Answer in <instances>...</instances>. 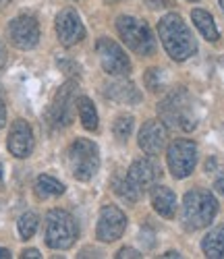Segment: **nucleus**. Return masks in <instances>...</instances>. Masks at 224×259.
Masks as SVG:
<instances>
[{"instance_id": "nucleus-1", "label": "nucleus", "mask_w": 224, "mask_h": 259, "mask_svg": "<svg viewBox=\"0 0 224 259\" xmlns=\"http://www.w3.org/2000/svg\"><path fill=\"white\" fill-rule=\"evenodd\" d=\"M158 33L162 39V46L168 52V56L176 62H183L189 56L195 54L197 46H195V39L193 33L189 31L187 23L183 21L181 15L176 13H168L160 19L158 23Z\"/></svg>"}, {"instance_id": "nucleus-2", "label": "nucleus", "mask_w": 224, "mask_h": 259, "mask_svg": "<svg viewBox=\"0 0 224 259\" xmlns=\"http://www.w3.org/2000/svg\"><path fill=\"white\" fill-rule=\"evenodd\" d=\"M216 213H218V201L206 189H193L183 197L181 220L189 232L210 226V222L216 218Z\"/></svg>"}, {"instance_id": "nucleus-3", "label": "nucleus", "mask_w": 224, "mask_h": 259, "mask_svg": "<svg viewBox=\"0 0 224 259\" xmlns=\"http://www.w3.org/2000/svg\"><path fill=\"white\" fill-rule=\"evenodd\" d=\"M158 114H160L162 122H166L170 128H181V131L189 133L197 126L195 106H193L191 96L185 90L170 92L158 104Z\"/></svg>"}, {"instance_id": "nucleus-4", "label": "nucleus", "mask_w": 224, "mask_h": 259, "mask_svg": "<svg viewBox=\"0 0 224 259\" xmlns=\"http://www.w3.org/2000/svg\"><path fill=\"white\" fill-rule=\"evenodd\" d=\"M66 160H69L71 175L77 181L87 183V181H92L100 170V149L94 141L79 137L71 143L69 152H66Z\"/></svg>"}, {"instance_id": "nucleus-5", "label": "nucleus", "mask_w": 224, "mask_h": 259, "mask_svg": "<svg viewBox=\"0 0 224 259\" xmlns=\"http://www.w3.org/2000/svg\"><path fill=\"white\" fill-rule=\"evenodd\" d=\"M79 236V228L75 218L64 211V209H50L46 213V232H44V239L46 245L54 251H64L71 249Z\"/></svg>"}, {"instance_id": "nucleus-6", "label": "nucleus", "mask_w": 224, "mask_h": 259, "mask_svg": "<svg viewBox=\"0 0 224 259\" xmlns=\"http://www.w3.org/2000/svg\"><path fill=\"white\" fill-rule=\"evenodd\" d=\"M117 29L121 39L127 44L129 50H133L139 56H150L156 50V39L152 35V29L147 27L145 21L137 17L123 15L117 19Z\"/></svg>"}, {"instance_id": "nucleus-7", "label": "nucleus", "mask_w": 224, "mask_h": 259, "mask_svg": "<svg viewBox=\"0 0 224 259\" xmlns=\"http://www.w3.org/2000/svg\"><path fill=\"white\" fill-rule=\"evenodd\" d=\"M166 162L174 179H187L197 164V145L191 139H174L168 145Z\"/></svg>"}, {"instance_id": "nucleus-8", "label": "nucleus", "mask_w": 224, "mask_h": 259, "mask_svg": "<svg viewBox=\"0 0 224 259\" xmlns=\"http://www.w3.org/2000/svg\"><path fill=\"white\" fill-rule=\"evenodd\" d=\"M96 52L100 58L102 69L112 77H127L131 73V60L125 50L110 37H100L96 44Z\"/></svg>"}, {"instance_id": "nucleus-9", "label": "nucleus", "mask_w": 224, "mask_h": 259, "mask_svg": "<svg viewBox=\"0 0 224 259\" xmlns=\"http://www.w3.org/2000/svg\"><path fill=\"white\" fill-rule=\"evenodd\" d=\"M77 90L79 88L75 81H66L56 92L48 110V122L52 126L60 128V126H69L73 122V106L77 102Z\"/></svg>"}, {"instance_id": "nucleus-10", "label": "nucleus", "mask_w": 224, "mask_h": 259, "mask_svg": "<svg viewBox=\"0 0 224 259\" xmlns=\"http://www.w3.org/2000/svg\"><path fill=\"white\" fill-rule=\"evenodd\" d=\"M9 37L19 50H33L40 44V23L33 15H19L9 25Z\"/></svg>"}, {"instance_id": "nucleus-11", "label": "nucleus", "mask_w": 224, "mask_h": 259, "mask_svg": "<svg viewBox=\"0 0 224 259\" xmlns=\"http://www.w3.org/2000/svg\"><path fill=\"white\" fill-rule=\"evenodd\" d=\"M127 230V215L117 205H104L98 215L96 236L102 243H115L119 241L123 232Z\"/></svg>"}, {"instance_id": "nucleus-12", "label": "nucleus", "mask_w": 224, "mask_h": 259, "mask_svg": "<svg viewBox=\"0 0 224 259\" xmlns=\"http://www.w3.org/2000/svg\"><path fill=\"white\" fill-rule=\"evenodd\" d=\"M56 35L62 46H75L85 37V27L81 23V17L73 9H64L56 17Z\"/></svg>"}, {"instance_id": "nucleus-13", "label": "nucleus", "mask_w": 224, "mask_h": 259, "mask_svg": "<svg viewBox=\"0 0 224 259\" xmlns=\"http://www.w3.org/2000/svg\"><path fill=\"white\" fill-rule=\"evenodd\" d=\"M33 131H31V126L29 122L25 120H15L11 124V131H9V139H7V147H9V152L11 156L19 158V160H23V158H29L31 152H33Z\"/></svg>"}, {"instance_id": "nucleus-14", "label": "nucleus", "mask_w": 224, "mask_h": 259, "mask_svg": "<svg viewBox=\"0 0 224 259\" xmlns=\"http://www.w3.org/2000/svg\"><path fill=\"white\" fill-rule=\"evenodd\" d=\"M166 145V126L162 120H147L139 131V147L147 156L160 154Z\"/></svg>"}, {"instance_id": "nucleus-15", "label": "nucleus", "mask_w": 224, "mask_h": 259, "mask_svg": "<svg viewBox=\"0 0 224 259\" xmlns=\"http://www.w3.org/2000/svg\"><path fill=\"white\" fill-rule=\"evenodd\" d=\"M160 177V166L147 160V158H141V160H135L131 164L129 172H127V179L135 185L139 191H147L156 185Z\"/></svg>"}, {"instance_id": "nucleus-16", "label": "nucleus", "mask_w": 224, "mask_h": 259, "mask_svg": "<svg viewBox=\"0 0 224 259\" xmlns=\"http://www.w3.org/2000/svg\"><path fill=\"white\" fill-rule=\"evenodd\" d=\"M104 96L110 98L112 102H119V104H139L141 102V94L139 90L133 85L131 81L127 79H121V81H115L104 88Z\"/></svg>"}, {"instance_id": "nucleus-17", "label": "nucleus", "mask_w": 224, "mask_h": 259, "mask_svg": "<svg viewBox=\"0 0 224 259\" xmlns=\"http://www.w3.org/2000/svg\"><path fill=\"white\" fill-rule=\"evenodd\" d=\"M152 205L164 218H172L176 211V197L168 187L162 185H154L152 187Z\"/></svg>"}, {"instance_id": "nucleus-18", "label": "nucleus", "mask_w": 224, "mask_h": 259, "mask_svg": "<svg viewBox=\"0 0 224 259\" xmlns=\"http://www.w3.org/2000/svg\"><path fill=\"white\" fill-rule=\"evenodd\" d=\"M201 249L210 259H224V226L210 230L201 241Z\"/></svg>"}, {"instance_id": "nucleus-19", "label": "nucleus", "mask_w": 224, "mask_h": 259, "mask_svg": "<svg viewBox=\"0 0 224 259\" xmlns=\"http://www.w3.org/2000/svg\"><path fill=\"white\" fill-rule=\"evenodd\" d=\"M191 19H193L195 27L199 29V33L204 35L208 41H216V39L220 37V33H218V27H216V23H214V17H212L208 11L195 9V11L191 13Z\"/></svg>"}, {"instance_id": "nucleus-20", "label": "nucleus", "mask_w": 224, "mask_h": 259, "mask_svg": "<svg viewBox=\"0 0 224 259\" xmlns=\"http://www.w3.org/2000/svg\"><path fill=\"white\" fill-rule=\"evenodd\" d=\"M64 193V185L60 181H56L50 175H42L35 181V195L40 199H48V197H58Z\"/></svg>"}, {"instance_id": "nucleus-21", "label": "nucleus", "mask_w": 224, "mask_h": 259, "mask_svg": "<svg viewBox=\"0 0 224 259\" xmlns=\"http://www.w3.org/2000/svg\"><path fill=\"white\" fill-rule=\"evenodd\" d=\"M75 106H77L81 124L87 128V131H96V128H98V112H96L94 102L89 98H85V96H81V98H77Z\"/></svg>"}, {"instance_id": "nucleus-22", "label": "nucleus", "mask_w": 224, "mask_h": 259, "mask_svg": "<svg viewBox=\"0 0 224 259\" xmlns=\"http://www.w3.org/2000/svg\"><path fill=\"white\" fill-rule=\"evenodd\" d=\"M112 189H115L117 195L123 201H127V203H137L139 193H141L127 177H115V179H112Z\"/></svg>"}, {"instance_id": "nucleus-23", "label": "nucleus", "mask_w": 224, "mask_h": 259, "mask_svg": "<svg viewBox=\"0 0 224 259\" xmlns=\"http://www.w3.org/2000/svg\"><path fill=\"white\" fill-rule=\"evenodd\" d=\"M38 226H40V218H38V213H33V211H25V213L19 218V224H17L21 239H23V241H29L31 236L35 234Z\"/></svg>"}, {"instance_id": "nucleus-24", "label": "nucleus", "mask_w": 224, "mask_h": 259, "mask_svg": "<svg viewBox=\"0 0 224 259\" xmlns=\"http://www.w3.org/2000/svg\"><path fill=\"white\" fill-rule=\"evenodd\" d=\"M112 131H115V137L119 141H125L133 131V116H119L112 124Z\"/></svg>"}, {"instance_id": "nucleus-25", "label": "nucleus", "mask_w": 224, "mask_h": 259, "mask_svg": "<svg viewBox=\"0 0 224 259\" xmlns=\"http://www.w3.org/2000/svg\"><path fill=\"white\" fill-rule=\"evenodd\" d=\"M117 259H139V257H143L139 251H135V249H131V247H125V249H121L117 255H115Z\"/></svg>"}, {"instance_id": "nucleus-26", "label": "nucleus", "mask_w": 224, "mask_h": 259, "mask_svg": "<svg viewBox=\"0 0 224 259\" xmlns=\"http://www.w3.org/2000/svg\"><path fill=\"white\" fill-rule=\"evenodd\" d=\"M7 58H9V54H7V46L3 44V39H0V75L5 73V67H7Z\"/></svg>"}, {"instance_id": "nucleus-27", "label": "nucleus", "mask_w": 224, "mask_h": 259, "mask_svg": "<svg viewBox=\"0 0 224 259\" xmlns=\"http://www.w3.org/2000/svg\"><path fill=\"white\" fill-rule=\"evenodd\" d=\"M214 189L224 197V170H220V175L216 177V181H214Z\"/></svg>"}, {"instance_id": "nucleus-28", "label": "nucleus", "mask_w": 224, "mask_h": 259, "mask_svg": "<svg viewBox=\"0 0 224 259\" xmlns=\"http://www.w3.org/2000/svg\"><path fill=\"white\" fill-rule=\"evenodd\" d=\"M7 122V104H5V98L0 96V128L5 126Z\"/></svg>"}, {"instance_id": "nucleus-29", "label": "nucleus", "mask_w": 224, "mask_h": 259, "mask_svg": "<svg viewBox=\"0 0 224 259\" xmlns=\"http://www.w3.org/2000/svg\"><path fill=\"white\" fill-rule=\"evenodd\" d=\"M21 257H23V259H40L42 255H40L38 249H25L23 253H21Z\"/></svg>"}, {"instance_id": "nucleus-30", "label": "nucleus", "mask_w": 224, "mask_h": 259, "mask_svg": "<svg viewBox=\"0 0 224 259\" xmlns=\"http://www.w3.org/2000/svg\"><path fill=\"white\" fill-rule=\"evenodd\" d=\"M11 257V251L9 249H3V247H0V259H9Z\"/></svg>"}, {"instance_id": "nucleus-31", "label": "nucleus", "mask_w": 224, "mask_h": 259, "mask_svg": "<svg viewBox=\"0 0 224 259\" xmlns=\"http://www.w3.org/2000/svg\"><path fill=\"white\" fill-rule=\"evenodd\" d=\"M162 257H181V253H178V251H168V253H164Z\"/></svg>"}, {"instance_id": "nucleus-32", "label": "nucleus", "mask_w": 224, "mask_h": 259, "mask_svg": "<svg viewBox=\"0 0 224 259\" xmlns=\"http://www.w3.org/2000/svg\"><path fill=\"white\" fill-rule=\"evenodd\" d=\"M13 3V0H0V9H5V7H9Z\"/></svg>"}, {"instance_id": "nucleus-33", "label": "nucleus", "mask_w": 224, "mask_h": 259, "mask_svg": "<svg viewBox=\"0 0 224 259\" xmlns=\"http://www.w3.org/2000/svg\"><path fill=\"white\" fill-rule=\"evenodd\" d=\"M0 185H3V164H0Z\"/></svg>"}, {"instance_id": "nucleus-34", "label": "nucleus", "mask_w": 224, "mask_h": 259, "mask_svg": "<svg viewBox=\"0 0 224 259\" xmlns=\"http://www.w3.org/2000/svg\"><path fill=\"white\" fill-rule=\"evenodd\" d=\"M220 9H222V13H224V0H220Z\"/></svg>"}, {"instance_id": "nucleus-35", "label": "nucleus", "mask_w": 224, "mask_h": 259, "mask_svg": "<svg viewBox=\"0 0 224 259\" xmlns=\"http://www.w3.org/2000/svg\"><path fill=\"white\" fill-rule=\"evenodd\" d=\"M189 3H197V0H189Z\"/></svg>"}]
</instances>
